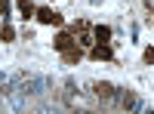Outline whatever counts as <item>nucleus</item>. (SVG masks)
<instances>
[{"label":"nucleus","instance_id":"nucleus-1","mask_svg":"<svg viewBox=\"0 0 154 114\" xmlns=\"http://www.w3.org/2000/svg\"><path fill=\"white\" fill-rule=\"evenodd\" d=\"M56 49L65 56L68 65H77V62H80V56H83V46L74 40V34H71V31H62V34L56 37Z\"/></svg>","mask_w":154,"mask_h":114},{"label":"nucleus","instance_id":"nucleus-2","mask_svg":"<svg viewBox=\"0 0 154 114\" xmlns=\"http://www.w3.org/2000/svg\"><path fill=\"white\" fill-rule=\"evenodd\" d=\"M71 34H74V40L80 43V46H93V43H96V37H93V25H89V22H77L74 28H71Z\"/></svg>","mask_w":154,"mask_h":114},{"label":"nucleus","instance_id":"nucleus-3","mask_svg":"<svg viewBox=\"0 0 154 114\" xmlns=\"http://www.w3.org/2000/svg\"><path fill=\"white\" fill-rule=\"evenodd\" d=\"M89 56H93L96 62H111V59H114V53H111L108 43H96L93 49H89Z\"/></svg>","mask_w":154,"mask_h":114},{"label":"nucleus","instance_id":"nucleus-4","mask_svg":"<svg viewBox=\"0 0 154 114\" xmlns=\"http://www.w3.org/2000/svg\"><path fill=\"white\" fill-rule=\"evenodd\" d=\"M37 19H40L43 25H62V16H59V12H53L49 6H43V9H37Z\"/></svg>","mask_w":154,"mask_h":114},{"label":"nucleus","instance_id":"nucleus-5","mask_svg":"<svg viewBox=\"0 0 154 114\" xmlns=\"http://www.w3.org/2000/svg\"><path fill=\"white\" fill-rule=\"evenodd\" d=\"M93 37H96V43H108V40H111V28H108V25H96V28H93Z\"/></svg>","mask_w":154,"mask_h":114},{"label":"nucleus","instance_id":"nucleus-6","mask_svg":"<svg viewBox=\"0 0 154 114\" xmlns=\"http://www.w3.org/2000/svg\"><path fill=\"white\" fill-rule=\"evenodd\" d=\"M117 102H120L123 108H142V102H139L133 93H120V96H117Z\"/></svg>","mask_w":154,"mask_h":114},{"label":"nucleus","instance_id":"nucleus-7","mask_svg":"<svg viewBox=\"0 0 154 114\" xmlns=\"http://www.w3.org/2000/svg\"><path fill=\"white\" fill-rule=\"evenodd\" d=\"M19 12H22L25 19H31V16H37V9H34V3H31V0H19Z\"/></svg>","mask_w":154,"mask_h":114},{"label":"nucleus","instance_id":"nucleus-8","mask_svg":"<svg viewBox=\"0 0 154 114\" xmlns=\"http://www.w3.org/2000/svg\"><path fill=\"white\" fill-rule=\"evenodd\" d=\"M12 37H16V31H12V28H9V25L3 22V25H0V40H3V43H9V40H12Z\"/></svg>","mask_w":154,"mask_h":114},{"label":"nucleus","instance_id":"nucleus-9","mask_svg":"<svg viewBox=\"0 0 154 114\" xmlns=\"http://www.w3.org/2000/svg\"><path fill=\"white\" fill-rule=\"evenodd\" d=\"M0 19H9V0H0Z\"/></svg>","mask_w":154,"mask_h":114},{"label":"nucleus","instance_id":"nucleus-10","mask_svg":"<svg viewBox=\"0 0 154 114\" xmlns=\"http://www.w3.org/2000/svg\"><path fill=\"white\" fill-rule=\"evenodd\" d=\"M145 62H148V65H151V62H154V49H151V46L145 49Z\"/></svg>","mask_w":154,"mask_h":114}]
</instances>
